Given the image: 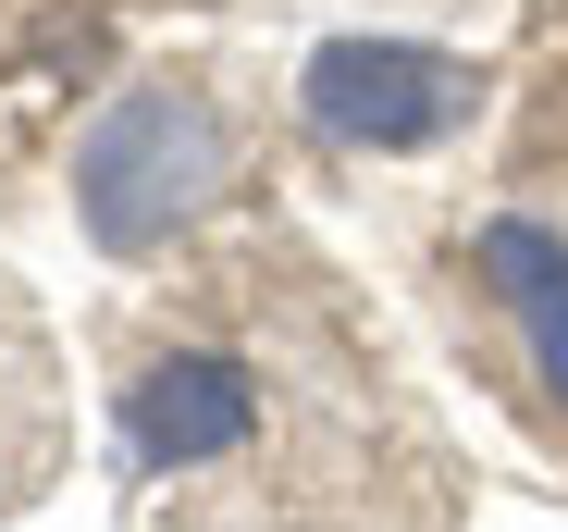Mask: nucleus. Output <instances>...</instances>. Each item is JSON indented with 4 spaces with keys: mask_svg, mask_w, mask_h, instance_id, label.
I'll return each instance as SVG.
<instances>
[{
    "mask_svg": "<svg viewBox=\"0 0 568 532\" xmlns=\"http://www.w3.org/2000/svg\"><path fill=\"white\" fill-rule=\"evenodd\" d=\"M260 173V100L223 62H149L74 124V223L100 260H173L235 223Z\"/></svg>",
    "mask_w": 568,
    "mask_h": 532,
    "instance_id": "1",
    "label": "nucleus"
},
{
    "mask_svg": "<svg viewBox=\"0 0 568 532\" xmlns=\"http://www.w3.org/2000/svg\"><path fill=\"white\" fill-rule=\"evenodd\" d=\"M445 310L469 360L495 372V397L568 459V161L507 149L495 199L457 211L445 235Z\"/></svg>",
    "mask_w": 568,
    "mask_h": 532,
    "instance_id": "2",
    "label": "nucleus"
},
{
    "mask_svg": "<svg viewBox=\"0 0 568 532\" xmlns=\"http://www.w3.org/2000/svg\"><path fill=\"white\" fill-rule=\"evenodd\" d=\"M284 100L334 161H420L495 112V74L469 50H433V38H322Z\"/></svg>",
    "mask_w": 568,
    "mask_h": 532,
    "instance_id": "3",
    "label": "nucleus"
},
{
    "mask_svg": "<svg viewBox=\"0 0 568 532\" xmlns=\"http://www.w3.org/2000/svg\"><path fill=\"white\" fill-rule=\"evenodd\" d=\"M112 13L124 0H0V149H13V124L100 100L87 74L112 62Z\"/></svg>",
    "mask_w": 568,
    "mask_h": 532,
    "instance_id": "4",
    "label": "nucleus"
}]
</instances>
